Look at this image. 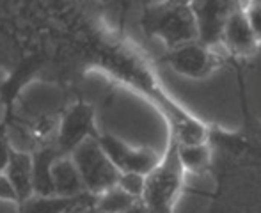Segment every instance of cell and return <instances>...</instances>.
<instances>
[{
  "mask_svg": "<svg viewBox=\"0 0 261 213\" xmlns=\"http://www.w3.org/2000/svg\"><path fill=\"white\" fill-rule=\"evenodd\" d=\"M94 134V116L93 109L86 103H76L69 107L62 116L59 124L57 148L61 153L71 155L84 141L91 139Z\"/></svg>",
  "mask_w": 261,
  "mask_h": 213,
  "instance_id": "5",
  "label": "cell"
},
{
  "mask_svg": "<svg viewBox=\"0 0 261 213\" xmlns=\"http://www.w3.org/2000/svg\"><path fill=\"white\" fill-rule=\"evenodd\" d=\"M137 201L139 199L132 197L123 189L114 187L96 197V208L105 213H128L137 204Z\"/></svg>",
  "mask_w": 261,
  "mask_h": 213,
  "instance_id": "13",
  "label": "cell"
},
{
  "mask_svg": "<svg viewBox=\"0 0 261 213\" xmlns=\"http://www.w3.org/2000/svg\"><path fill=\"white\" fill-rule=\"evenodd\" d=\"M244 11L247 14V20L251 23L252 31H254L256 38L261 41V4L259 2H251L247 6H244Z\"/></svg>",
  "mask_w": 261,
  "mask_h": 213,
  "instance_id": "17",
  "label": "cell"
},
{
  "mask_svg": "<svg viewBox=\"0 0 261 213\" xmlns=\"http://www.w3.org/2000/svg\"><path fill=\"white\" fill-rule=\"evenodd\" d=\"M98 141L107 156L121 172H135V174L148 176L162 164L156 153L149 148H130L112 135H101L98 137Z\"/></svg>",
  "mask_w": 261,
  "mask_h": 213,
  "instance_id": "4",
  "label": "cell"
},
{
  "mask_svg": "<svg viewBox=\"0 0 261 213\" xmlns=\"http://www.w3.org/2000/svg\"><path fill=\"white\" fill-rule=\"evenodd\" d=\"M61 156V149L45 146L32 155V185H34V196L50 197L55 196L52 167L55 160Z\"/></svg>",
  "mask_w": 261,
  "mask_h": 213,
  "instance_id": "11",
  "label": "cell"
},
{
  "mask_svg": "<svg viewBox=\"0 0 261 213\" xmlns=\"http://www.w3.org/2000/svg\"><path fill=\"white\" fill-rule=\"evenodd\" d=\"M84 213H105V211H101V210H98L96 206H93V208H89V210H86Z\"/></svg>",
  "mask_w": 261,
  "mask_h": 213,
  "instance_id": "19",
  "label": "cell"
},
{
  "mask_svg": "<svg viewBox=\"0 0 261 213\" xmlns=\"http://www.w3.org/2000/svg\"><path fill=\"white\" fill-rule=\"evenodd\" d=\"M0 203L13 204V206H20V196H18L16 189L11 183V179L7 178L4 172H0Z\"/></svg>",
  "mask_w": 261,
  "mask_h": 213,
  "instance_id": "16",
  "label": "cell"
},
{
  "mask_svg": "<svg viewBox=\"0 0 261 213\" xmlns=\"http://www.w3.org/2000/svg\"><path fill=\"white\" fill-rule=\"evenodd\" d=\"M117 187L123 189L126 194H130L132 197H135V199H142L146 189V176L135 174V172H121Z\"/></svg>",
  "mask_w": 261,
  "mask_h": 213,
  "instance_id": "15",
  "label": "cell"
},
{
  "mask_svg": "<svg viewBox=\"0 0 261 213\" xmlns=\"http://www.w3.org/2000/svg\"><path fill=\"white\" fill-rule=\"evenodd\" d=\"M66 213H80V210H79V208H71V210L66 211Z\"/></svg>",
  "mask_w": 261,
  "mask_h": 213,
  "instance_id": "20",
  "label": "cell"
},
{
  "mask_svg": "<svg viewBox=\"0 0 261 213\" xmlns=\"http://www.w3.org/2000/svg\"><path fill=\"white\" fill-rule=\"evenodd\" d=\"M222 43L231 54L240 55V57L251 55L258 48L259 39L256 38L254 31L249 23L244 6H234L229 13L222 31Z\"/></svg>",
  "mask_w": 261,
  "mask_h": 213,
  "instance_id": "7",
  "label": "cell"
},
{
  "mask_svg": "<svg viewBox=\"0 0 261 213\" xmlns=\"http://www.w3.org/2000/svg\"><path fill=\"white\" fill-rule=\"evenodd\" d=\"M151 29L172 50L194 43L199 38L194 9L192 6H185V4L160 7L153 16Z\"/></svg>",
  "mask_w": 261,
  "mask_h": 213,
  "instance_id": "3",
  "label": "cell"
},
{
  "mask_svg": "<svg viewBox=\"0 0 261 213\" xmlns=\"http://www.w3.org/2000/svg\"><path fill=\"white\" fill-rule=\"evenodd\" d=\"M4 174L11 179L20 196V203H25L34 196V185H32V156L27 153L14 151L11 153V160Z\"/></svg>",
  "mask_w": 261,
  "mask_h": 213,
  "instance_id": "12",
  "label": "cell"
},
{
  "mask_svg": "<svg viewBox=\"0 0 261 213\" xmlns=\"http://www.w3.org/2000/svg\"><path fill=\"white\" fill-rule=\"evenodd\" d=\"M69 156L75 162L84 185H86V190L89 194L98 197L107 190L117 187L121 171L107 156L96 137L84 141Z\"/></svg>",
  "mask_w": 261,
  "mask_h": 213,
  "instance_id": "1",
  "label": "cell"
},
{
  "mask_svg": "<svg viewBox=\"0 0 261 213\" xmlns=\"http://www.w3.org/2000/svg\"><path fill=\"white\" fill-rule=\"evenodd\" d=\"M52 179H54L55 196L59 197L75 199V197H80L87 192L86 185L82 181V176H80L79 169H76L71 156L61 155L55 160L52 167Z\"/></svg>",
  "mask_w": 261,
  "mask_h": 213,
  "instance_id": "10",
  "label": "cell"
},
{
  "mask_svg": "<svg viewBox=\"0 0 261 213\" xmlns=\"http://www.w3.org/2000/svg\"><path fill=\"white\" fill-rule=\"evenodd\" d=\"M93 206H96V196L89 192H86L80 197H75V199L59 196H32L31 199L20 204V213H66L71 208H79L80 213H84Z\"/></svg>",
  "mask_w": 261,
  "mask_h": 213,
  "instance_id": "8",
  "label": "cell"
},
{
  "mask_svg": "<svg viewBox=\"0 0 261 213\" xmlns=\"http://www.w3.org/2000/svg\"><path fill=\"white\" fill-rule=\"evenodd\" d=\"M11 153H13V149L9 148V144L4 139H0V172H6L11 160Z\"/></svg>",
  "mask_w": 261,
  "mask_h": 213,
  "instance_id": "18",
  "label": "cell"
},
{
  "mask_svg": "<svg viewBox=\"0 0 261 213\" xmlns=\"http://www.w3.org/2000/svg\"><path fill=\"white\" fill-rule=\"evenodd\" d=\"M217 55L212 52V48L199 43H189L179 48H174L169 55V62L178 73L190 78H201L206 76L210 71L217 66Z\"/></svg>",
  "mask_w": 261,
  "mask_h": 213,
  "instance_id": "6",
  "label": "cell"
},
{
  "mask_svg": "<svg viewBox=\"0 0 261 213\" xmlns=\"http://www.w3.org/2000/svg\"><path fill=\"white\" fill-rule=\"evenodd\" d=\"M178 156L183 171L203 172L210 165V148L206 144L183 146L178 144Z\"/></svg>",
  "mask_w": 261,
  "mask_h": 213,
  "instance_id": "14",
  "label": "cell"
},
{
  "mask_svg": "<svg viewBox=\"0 0 261 213\" xmlns=\"http://www.w3.org/2000/svg\"><path fill=\"white\" fill-rule=\"evenodd\" d=\"M234 6H226V4H203V6H192L194 14L197 20V29L199 36L204 39L206 46L212 45L215 39H222V31L229 13Z\"/></svg>",
  "mask_w": 261,
  "mask_h": 213,
  "instance_id": "9",
  "label": "cell"
},
{
  "mask_svg": "<svg viewBox=\"0 0 261 213\" xmlns=\"http://www.w3.org/2000/svg\"><path fill=\"white\" fill-rule=\"evenodd\" d=\"M183 167L178 156V144H171V149L165 155V160L151 172L146 176V189L142 201L149 208L156 211L171 210L172 201L176 199L181 187Z\"/></svg>",
  "mask_w": 261,
  "mask_h": 213,
  "instance_id": "2",
  "label": "cell"
}]
</instances>
